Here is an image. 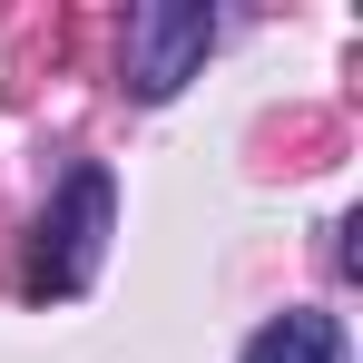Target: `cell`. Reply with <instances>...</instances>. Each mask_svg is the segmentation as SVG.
<instances>
[{
    "label": "cell",
    "mask_w": 363,
    "mask_h": 363,
    "mask_svg": "<svg viewBox=\"0 0 363 363\" xmlns=\"http://www.w3.org/2000/svg\"><path fill=\"white\" fill-rule=\"evenodd\" d=\"M108 236H118V177L108 167H69L60 196H50V216H40V236H30V295H89L99 285V265H108Z\"/></svg>",
    "instance_id": "6da1fadb"
},
{
    "label": "cell",
    "mask_w": 363,
    "mask_h": 363,
    "mask_svg": "<svg viewBox=\"0 0 363 363\" xmlns=\"http://www.w3.org/2000/svg\"><path fill=\"white\" fill-rule=\"evenodd\" d=\"M216 50V10L206 0H138L128 10V99H177Z\"/></svg>",
    "instance_id": "7a4b0ae2"
},
{
    "label": "cell",
    "mask_w": 363,
    "mask_h": 363,
    "mask_svg": "<svg viewBox=\"0 0 363 363\" xmlns=\"http://www.w3.org/2000/svg\"><path fill=\"white\" fill-rule=\"evenodd\" d=\"M236 363H344V324H334V314H314V304H295V314L255 324Z\"/></svg>",
    "instance_id": "3957f363"
}]
</instances>
